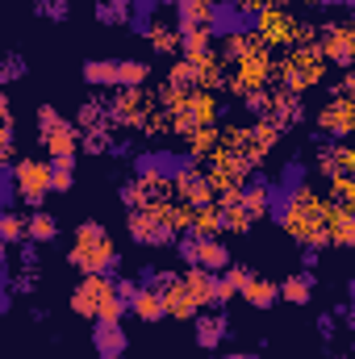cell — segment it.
<instances>
[{"instance_id": "1", "label": "cell", "mask_w": 355, "mask_h": 359, "mask_svg": "<svg viewBox=\"0 0 355 359\" xmlns=\"http://www.w3.org/2000/svg\"><path fill=\"white\" fill-rule=\"evenodd\" d=\"M326 213H330V196H322L314 184H301L293 192H284L280 209H276V226L297 243V247H330V230H326Z\"/></svg>"}, {"instance_id": "2", "label": "cell", "mask_w": 355, "mask_h": 359, "mask_svg": "<svg viewBox=\"0 0 355 359\" xmlns=\"http://www.w3.org/2000/svg\"><path fill=\"white\" fill-rule=\"evenodd\" d=\"M67 264L80 271V276H117V271H121V255H117L113 234L105 230V222L84 217V222L72 230Z\"/></svg>"}, {"instance_id": "3", "label": "cell", "mask_w": 355, "mask_h": 359, "mask_svg": "<svg viewBox=\"0 0 355 359\" xmlns=\"http://www.w3.org/2000/svg\"><path fill=\"white\" fill-rule=\"evenodd\" d=\"M326 72H330V63H326V55H322V46L318 42H305V46H293V50H284V59H276V80H272V88H288V92H305L318 88L322 80H326Z\"/></svg>"}, {"instance_id": "4", "label": "cell", "mask_w": 355, "mask_h": 359, "mask_svg": "<svg viewBox=\"0 0 355 359\" xmlns=\"http://www.w3.org/2000/svg\"><path fill=\"white\" fill-rule=\"evenodd\" d=\"M72 313H80V318H109V322H121L126 313H130V305L117 297V284H113V276H80V284L72 288Z\"/></svg>"}, {"instance_id": "5", "label": "cell", "mask_w": 355, "mask_h": 359, "mask_svg": "<svg viewBox=\"0 0 355 359\" xmlns=\"http://www.w3.org/2000/svg\"><path fill=\"white\" fill-rule=\"evenodd\" d=\"M34 126H38V147L46 151V159H76L80 155L84 130L76 126V117H63L55 104H38Z\"/></svg>"}, {"instance_id": "6", "label": "cell", "mask_w": 355, "mask_h": 359, "mask_svg": "<svg viewBox=\"0 0 355 359\" xmlns=\"http://www.w3.org/2000/svg\"><path fill=\"white\" fill-rule=\"evenodd\" d=\"M172 201V196H168ZM168 201H155V205H138V209H126V230L138 247L147 251H163V247H176V226L168 217Z\"/></svg>"}, {"instance_id": "7", "label": "cell", "mask_w": 355, "mask_h": 359, "mask_svg": "<svg viewBox=\"0 0 355 359\" xmlns=\"http://www.w3.org/2000/svg\"><path fill=\"white\" fill-rule=\"evenodd\" d=\"M217 121H222V100L209 88L184 92V100L172 109V134H180V138H188L201 126H217Z\"/></svg>"}, {"instance_id": "8", "label": "cell", "mask_w": 355, "mask_h": 359, "mask_svg": "<svg viewBox=\"0 0 355 359\" xmlns=\"http://www.w3.org/2000/svg\"><path fill=\"white\" fill-rule=\"evenodd\" d=\"M13 184L25 209H42V201L55 192L51 188V159H34V155H17L13 159Z\"/></svg>"}, {"instance_id": "9", "label": "cell", "mask_w": 355, "mask_h": 359, "mask_svg": "<svg viewBox=\"0 0 355 359\" xmlns=\"http://www.w3.org/2000/svg\"><path fill=\"white\" fill-rule=\"evenodd\" d=\"M272 80H276V59H272V50H255V55H247L243 63H234L230 67V80H226V92L230 96H239V100H247L251 92L260 88H272Z\"/></svg>"}, {"instance_id": "10", "label": "cell", "mask_w": 355, "mask_h": 359, "mask_svg": "<svg viewBox=\"0 0 355 359\" xmlns=\"http://www.w3.org/2000/svg\"><path fill=\"white\" fill-rule=\"evenodd\" d=\"M176 255L184 259V268H209V271H226L234 264V255H230V247L222 243V238H205V234H180L176 238Z\"/></svg>"}, {"instance_id": "11", "label": "cell", "mask_w": 355, "mask_h": 359, "mask_svg": "<svg viewBox=\"0 0 355 359\" xmlns=\"http://www.w3.org/2000/svg\"><path fill=\"white\" fill-rule=\"evenodd\" d=\"M151 104H155V92L147 88H117L109 96V126L113 130H142V121H147V113H151Z\"/></svg>"}, {"instance_id": "12", "label": "cell", "mask_w": 355, "mask_h": 359, "mask_svg": "<svg viewBox=\"0 0 355 359\" xmlns=\"http://www.w3.org/2000/svg\"><path fill=\"white\" fill-rule=\"evenodd\" d=\"M255 34L272 50H293L297 46V13H288L284 4H272L264 13H255Z\"/></svg>"}, {"instance_id": "13", "label": "cell", "mask_w": 355, "mask_h": 359, "mask_svg": "<svg viewBox=\"0 0 355 359\" xmlns=\"http://www.w3.org/2000/svg\"><path fill=\"white\" fill-rule=\"evenodd\" d=\"M318 121V134L343 142V138H355V96H326V104L314 113Z\"/></svg>"}, {"instance_id": "14", "label": "cell", "mask_w": 355, "mask_h": 359, "mask_svg": "<svg viewBox=\"0 0 355 359\" xmlns=\"http://www.w3.org/2000/svg\"><path fill=\"white\" fill-rule=\"evenodd\" d=\"M305 96L301 92H288V88H272V104H267V117L280 134H288V130H297L301 121H305Z\"/></svg>"}, {"instance_id": "15", "label": "cell", "mask_w": 355, "mask_h": 359, "mask_svg": "<svg viewBox=\"0 0 355 359\" xmlns=\"http://www.w3.org/2000/svg\"><path fill=\"white\" fill-rule=\"evenodd\" d=\"M230 334H234V326H230V318L222 309H201L192 318V339H196L201 351H217Z\"/></svg>"}, {"instance_id": "16", "label": "cell", "mask_w": 355, "mask_h": 359, "mask_svg": "<svg viewBox=\"0 0 355 359\" xmlns=\"http://www.w3.org/2000/svg\"><path fill=\"white\" fill-rule=\"evenodd\" d=\"M176 201H188V205H209V201H217V192H213V184H209V172L196 163V159H188V168L176 176Z\"/></svg>"}, {"instance_id": "17", "label": "cell", "mask_w": 355, "mask_h": 359, "mask_svg": "<svg viewBox=\"0 0 355 359\" xmlns=\"http://www.w3.org/2000/svg\"><path fill=\"white\" fill-rule=\"evenodd\" d=\"M92 347H96V359H121L126 347H130V334H126L121 322L96 318V322H92Z\"/></svg>"}, {"instance_id": "18", "label": "cell", "mask_w": 355, "mask_h": 359, "mask_svg": "<svg viewBox=\"0 0 355 359\" xmlns=\"http://www.w3.org/2000/svg\"><path fill=\"white\" fill-rule=\"evenodd\" d=\"M217 209H222V226H226V234H251V230H255V213L243 205V188L217 196Z\"/></svg>"}, {"instance_id": "19", "label": "cell", "mask_w": 355, "mask_h": 359, "mask_svg": "<svg viewBox=\"0 0 355 359\" xmlns=\"http://www.w3.org/2000/svg\"><path fill=\"white\" fill-rule=\"evenodd\" d=\"M180 29H213V17H217V0H176L172 8Z\"/></svg>"}, {"instance_id": "20", "label": "cell", "mask_w": 355, "mask_h": 359, "mask_svg": "<svg viewBox=\"0 0 355 359\" xmlns=\"http://www.w3.org/2000/svg\"><path fill=\"white\" fill-rule=\"evenodd\" d=\"M147 46H151V55H159V59L180 55L184 29L176 25V17H172V21H168V17H155V25H151V34H147Z\"/></svg>"}, {"instance_id": "21", "label": "cell", "mask_w": 355, "mask_h": 359, "mask_svg": "<svg viewBox=\"0 0 355 359\" xmlns=\"http://www.w3.org/2000/svg\"><path fill=\"white\" fill-rule=\"evenodd\" d=\"M326 230H330V243H335V247H355V205H339V201H330Z\"/></svg>"}, {"instance_id": "22", "label": "cell", "mask_w": 355, "mask_h": 359, "mask_svg": "<svg viewBox=\"0 0 355 359\" xmlns=\"http://www.w3.org/2000/svg\"><path fill=\"white\" fill-rule=\"evenodd\" d=\"M184 147H188V159L209 163V159L222 151V126H201V130H192V134L184 138Z\"/></svg>"}, {"instance_id": "23", "label": "cell", "mask_w": 355, "mask_h": 359, "mask_svg": "<svg viewBox=\"0 0 355 359\" xmlns=\"http://www.w3.org/2000/svg\"><path fill=\"white\" fill-rule=\"evenodd\" d=\"M0 159L13 163L17 159V113H13V96H0Z\"/></svg>"}, {"instance_id": "24", "label": "cell", "mask_w": 355, "mask_h": 359, "mask_svg": "<svg viewBox=\"0 0 355 359\" xmlns=\"http://www.w3.org/2000/svg\"><path fill=\"white\" fill-rule=\"evenodd\" d=\"M130 313H134L138 322L155 326V322H163V318H168V301H163V292H159V288H142V292L134 297Z\"/></svg>"}, {"instance_id": "25", "label": "cell", "mask_w": 355, "mask_h": 359, "mask_svg": "<svg viewBox=\"0 0 355 359\" xmlns=\"http://www.w3.org/2000/svg\"><path fill=\"white\" fill-rule=\"evenodd\" d=\"M314 271H293V276H284L280 280V301H288V305H309L314 301Z\"/></svg>"}, {"instance_id": "26", "label": "cell", "mask_w": 355, "mask_h": 359, "mask_svg": "<svg viewBox=\"0 0 355 359\" xmlns=\"http://www.w3.org/2000/svg\"><path fill=\"white\" fill-rule=\"evenodd\" d=\"M117 63L121 59H84L80 76L88 88H117Z\"/></svg>"}, {"instance_id": "27", "label": "cell", "mask_w": 355, "mask_h": 359, "mask_svg": "<svg viewBox=\"0 0 355 359\" xmlns=\"http://www.w3.org/2000/svg\"><path fill=\"white\" fill-rule=\"evenodd\" d=\"M243 301L251 305V309H272L276 301H280V280H267V276H255L247 288H243Z\"/></svg>"}, {"instance_id": "28", "label": "cell", "mask_w": 355, "mask_h": 359, "mask_svg": "<svg viewBox=\"0 0 355 359\" xmlns=\"http://www.w3.org/2000/svg\"><path fill=\"white\" fill-rule=\"evenodd\" d=\"M25 238H29V213L4 209V213H0V243H4V247H21Z\"/></svg>"}, {"instance_id": "29", "label": "cell", "mask_w": 355, "mask_h": 359, "mask_svg": "<svg viewBox=\"0 0 355 359\" xmlns=\"http://www.w3.org/2000/svg\"><path fill=\"white\" fill-rule=\"evenodd\" d=\"M76 126H80V130L109 126V96H88V100H80V109H76Z\"/></svg>"}, {"instance_id": "30", "label": "cell", "mask_w": 355, "mask_h": 359, "mask_svg": "<svg viewBox=\"0 0 355 359\" xmlns=\"http://www.w3.org/2000/svg\"><path fill=\"white\" fill-rule=\"evenodd\" d=\"M29 238H34L38 247L55 243V238H59V217H55L51 209H29Z\"/></svg>"}, {"instance_id": "31", "label": "cell", "mask_w": 355, "mask_h": 359, "mask_svg": "<svg viewBox=\"0 0 355 359\" xmlns=\"http://www.w3.org/2000/svg\"><path fill=\"white\" fill-rule=\"evenodd\" d=\"M96 21L100 25H130L134 21V0H96Z\"/></svg>"}, {"instance_id": "32", "label": "cell", "mask_w": 355, "mask_h": 359, "mask_svg": "<svg viewBox=\"0 0 355 359\" xmlns=\"http://www.w3.org/2000/svg\"><path fill=\"white\" fill-rule=\"evenodd\" d=\"M151 63L147 59H121L117 63V88H147Z\"/></svg>"}, {"instance_id": "33", "label": "cell", "mask_w": 355, "mask_h": 359, "mask_svg": "<svg viewBox=\"0 0 355 359\" xmlns=\"http://www.w3.org/2000/svg\"><path fill=\"white\" fill-rule=\"evenodd\" d=\"M192 234H205V238H222V234H226L217 201H209V205H196V222H192Z\"/></svg>"}, {"instance_id": "34", "label": "cell", "mask_w": 355, "mask_h": 359, "mask_svg": "<svg viewBox=\"0 0 355 359\" xmlns=\"http://www.w3.org/2000/svg\"><path fill=\"white\" fill-rule=\"evenodd\" d=\"M113 147H117V134H113V126H96V130H84V142H80V151H84V155L100 159V155H113Z\"/></svg>"}, {"instance_id": "35", "label": "cell", "mask_w": 355, "mask_h": 359, "mask_svg": "<svg viewBox=\"0 0 355 359\" xmlns=\"http://www.w3.org/2000/svg\"><path fill=\"white\" fill-rule=\"evenodd\" d=\"M168 84L180 92H196L201 88V67L192 63V59H176L172 67H168Z\"/></svg>"}, {"instance_id": "36", "label": "cell", "mask_w": 355, "mask_h": 359, "mask_svg": "<svg viewBox=\"0 0 355 359\" xmlns=\"http://www.w3.org/2000/svg\"><path fill=\"white\" fill-rule=\"evenodd\" d=\"M51 188L72 192L76 188V159H51Z\"/></svg>"}, {"instance_id": "37", "label": "cell", "mask_w": 355, "mask_h": 359, "mask_svg": "<svg viewBox=\"0 0 355 359\" xmlns=\"http://www.w3.org/2000/svg\"><path fill=\"white\" fill-rule=\"evenodd\" d=\"M301 184H309V163H305V159H288V163L280 168V188L293 192V188H301Z\"/></svg>"}, {"instance_id": "38", "label": "cell", "mask_w": 355, "mask_h": 359, "mask_svg": "<svg viewBox=\"0 0 355 359\" xmlns=\"http://www.w3.org/2000/svg\"><path fill=\"white\" fill-rule=\"evenodd\" d=\"M25 72H29L25 55H21V50H8V55H4V63H0V84L8 88V84H17V80H21Z\"/></svg>"}, {"instance_id": "39", "label": "cell", "mask_w": 355, "mask_h": 359, "mask_svg": "<svg viewBox=\"0 0 355 359\" xmlns=\"http://www.w3.org/2000/svg\"><path fill=\"white\" fill-rule=\"evenodd\" d=\"M34 17H46V21H67V17H72V0H34Z\"/></svg>"}, {"instance_id": "40", "label": "cell", "mask_w": 355, "mask_h": 359, "mask_svg": "<svg viewBox=\"0 0 355 359\" xmlns=\"http://www.w3.org/2000/svg\"><path fill=\"white\" fill-rule=\"evenodd\" d=\"M17 264H21V271H38V264H42V247H38L34 238H25V243L17 247Z\"/></svg>"}, {"instance_id": "41", "label": "cell", "mask_w": 355, "mask_h": 359, "mask_svg": "<svg viewBox=\"0 0 355 359\" xmlns=\"http://www.w3.org/2000/svg\"><path fill=\"white\" fill-rule=\"evenodd\" d=\"M8 288H13V297H34L38 292V271H17Z\"/></svg>"}, {"instance_id": "42", "label": "cell", "mask_w": 355, "mask_h": 359, "mask_svg": "<svg viewBox=\"0 0 355 359\" xmlns=\"http://www.w3.org/2000/svg\"><path fill=\"white\" fill-rule=\"evenodd\" d=\"M339 326H343V322H339V313H335V309L318 313V339H322V343H330V339L339 334Z\"/></svg>"}, {"instance_id": "43", "label": "cell", "mask_w": 355, "mask_h": 359, "mask_svg": "<svg viewBox=\"0 0 355 359\" xmlns=\"http://www.w3.org/2000/svg\"><path fill=\"white\" fill-rule=\"evenodd\" d=\"M113 284H117V297H121L126 305H134V297L142 292V284H134L130 276H113Z\"/></svg>"}, {"instance_id": "44", "label": "cell", "mask_w": 355, "mask_h": 359, "mask_svg": "<svg viewBox=\"0 0 355 359\" xmlns=\"http://www.w3.org/2000/svg\"><path fill=\"white\" fill-rule=\"evenodd\" d=\"M335 313H339V322H343V326H351V330H355V301H343V305H335Z\"/></svg>"}, {"instance_id": "45", "label": "cell", "mask_w": 355, "mask_h": 359, "mask_svg": "<svg viewBox=\"0 0 355 359\" xmlns=\"http://www.w3.org/2000/svg\"><path fill=\"white\" fill-rule=\"evenodd\" d=\"M318 255H322L318 247H301V264H305V271H314V268H318Z\"/></svg>"}, {"instance_id": "46", "label": "cell", "mask_w": 355, "mask_h": 359, "mask_svg": "<svg viewBox=\"0 0 355 359\" xmlns=\"http://www.w3.org/2000/svg\"><path fill=\"white\" fill-rule=\"evenodd\" d=\"M217 359H260L255 351H226V355H217Z\"/></svg>"}, {"instance_id": "47", "label": "cell", "mask_w": 355, "mask_h": 359, "mask_svg": "<svg viewBox=\"0 0 355 359\" xmlns=\"http://www.w3.org/2000/svg\"><path fill=\"white\" fill-rule=\"evenodd\" d=\"M151 4H155V8H163V4H172V8H176V0H151Z\"/></svg>"}, {"instance_id": "48", "label": "cell", "mask_w": 355, "mask_h": 359, "mask_svg": "<svg viewBox=\"0 0 355 359\" xmlns=\"http://www.w3.org/2000/svg\"><path fill=\"white\" fill-rule=\"evenodd\" d=\"M347 297H351V301H355V280H351V284H347Z\"/></svg>"}, {"instance_id": "49", "label": "cell", "mask_w": 355, "mask_h": 359, "mask_svg": "<svg viewBox=\"0 0 355 359\" xmlns=\"http://www.w3.org/2000/svg\"><path fill=\"white\" fill-rule=\"evenodd\" d=\"M351 21H355V17H351Z\"/></svg>"}]
</instances>
